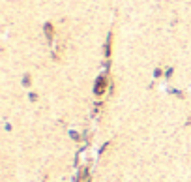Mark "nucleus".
Returning a JSON list of instances; mask_svg holds the SVG:
<instances>
[{"label": "nucleus", "mask_w": 191, "mask_h": 182, "mask_svg": "<svg viewBox=\"0 0 191 182\" xmlns=\"http://www.w3.org/2000/svg\"><path fill=\"white\" fill-rule=\"evenodd\" d=\"M103 83H105V79L99 77L98 79V85H96V92H98V94H101V92H103Z\"/></svg>", "instance_id": "obj_1"}]
</instances>
